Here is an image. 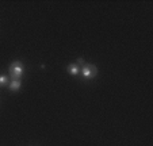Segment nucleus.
Listing matches in <instances>:
<instances>
[{"mask_svg":"<svg viewBox=\"0 0 153 146\" xmlns=\"http://www.w3.org/2000/svg\"><path fill=\"white\" fill-rule=\"evenodd\" d=\"M10 73H11V79L20 80L25 75V65L20 61H14L10 65Z\"/></svg>","mask_w":153,"mask_h":146,"instance_id":"nucleus-1","label":"nucleus"},{"mask_svg":"<svg viewBox=\"0 0 153 146\" xmlns=\"http://www.w3.org/2000/svg\"><path fill=\"white\" fill-rule=\"evenodd\" d=\"M80 75L83 76V79L85 80H92L98 75V68L94 64H85L84 66L80 68Z\"/></svg>","mask_w":153,"mask_h":146,"instance_id":"nucleus-2","label":"nucleus"},{"mask_svg":"<svg viewBox=\"0 0 153 146\" xmlns=\"http://www.w3.org/2000/svg\"><path fill=\"white\" fill-rule=\"evenodd\" d=\"M67 72L72 76H77V75H80V66H79L76 62L69 64V65L67 66Z\"/></svg>","mask_w":153,"mask_h":146,"instance_id":"nucleus-3","label":"nucleus"},{"mask_svg":"<svg viewBox=\"0 0 153 146\" xmlns=\"http://www.w3.org/2000/svg\"><path fill=\"white\" fill-rule=\"evenodd\" d=\"M20 85H22V80H16V79H11V80H10V84H8L10 89H11L12 92L19 91Z\"/></svg>","mask_w":153,"mask_h":146,"instance_id":"nucleus-4","label":"nucleus"},{"mask_svg":"<svg viewBox=\"0 0 153 146\" xmlns=\"http://www.w3.org/2000/svg\"><path fill=\"white\" fill-rule=\"evenodd\" d=\"M10 84V79L6 75H0V87H7Z\"/></svg>","mask_w":153,"mask_h":146,"instance_id":"nucleus-5","label":"nucleus"},{"mask_svg":"<svg viewBox=\"0 0 153 146\" xmlns=\"http://www.w3.org/2000/svg\"><path fill=\"white\" fill-rule=\"evenodd\" d=\"M76 64H77L80 68H81V66H84V65H85V62H84V58H81V57L77 58V62H76Z\"/></svg>","mask_w":153,"mask_h":146,"instance_id":"nucleus-6","label":"nucleus"}]
</instances>
